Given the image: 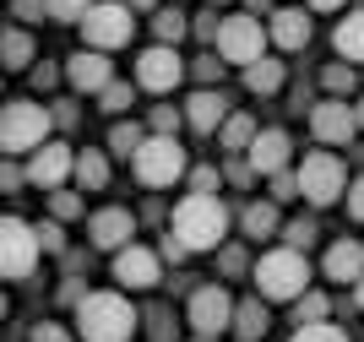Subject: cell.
<instances>
[{
	"mask_svg": "<svg viewBox=\"0 0 364 342\" xmlns=\"http://www.w3.org/2000/svg\"><path fill=\"white\" fill-rule=\"evenodd\" d=\"M191 33H196L201 44H218V33H223V16H218V6H207V11L191 16Z\"/></svg>",
	"mask_w": 364,
	"mask_h": 342,
	"instance_id": "cell-37",
	"label": "cell"
},
{
	"mask_svg": "<svg viewBox=\"0 0 364 342\" xmlns=\"http://www.w3.org/2000/svg\"><path fill=\"white\" fill-rule=\"evenodd\" d=\"M294 196H304V191H299V169L272 174V201H277V207H283V201H294Z\"/></svg>",
	"mask_w": 364,
	"mask_h": 342,
	"instance_id": "cell-42",
	"label": "cell"
},
{
	"mask_svg": "<svg viewBox=\"0 0 364 342\" xmlns=\"http://www.w3.org/2000/svg\"><path fill=\"white\" fill-rule=\"evenodd\" d=\"M207 6H228V0H207Z\"/></svg>",
	"mask_w": 364,
	"mask_h": 342,
	"instance_id": "cell-56",
	"label": "cell"
},
{
	"mask_svg": "<svg viewBox=\"0 0 364 342\" xmlns=\"http://www.w3.org/2000/svg\"><path fill=\"white\" fill-rule=\"evenodd\" d=\"M332 49H337V60L364 65V11H348V16L332 28Z\"/></svg>",
	"mask_w": 364,
	"mask_h": 342,
	"instance_id": "cell-23",
	"label": "cell"
},
{
	"mask_svg": "<svg viewBox=\"0 0 364 342\" xmlns=\"http://www.w3.org/2000/svg\"><path fill=\"white\" fill-rule=\"evenodd\" d=\"M0 55H6V71H28V65H33V38H28V28H6Z\"/></svg>",
	"mask_w": 364,
	"mask_h": 342,
	"instance_id": "cell-29",
	"label": "cell"
},
{
	"mask_svg": "<svg viewBox=\"0 0 364 342\" xmlns=\"http://www.w3.org/2000/svg\"><path fill=\"white\" fill-rule=\"evenodd\" d=\"M141 141H147V131H141L136 119H114L109 125V158H136Z\"/></svg>",
	"mask_w": 364,
	"mask_h": 342,
	"instance_id": "cell-27",
	"label": "cell"
},
{
	"mask_svg": "<svg viewBox=\"0 0 364 342\" xmlns=\"http://www.w3.org/2000/svg\"><path fill=\"white\" fill-rule=\"evenodd\" d=\"M168 234H180L185 245H191V255L218 250L228 239V207L207 191H191L180 207H174V218H168Z\"/></svg>",
	"mask_w": 364,
	"mask_h": 342,
	"instance_id": "cell-2",
	"label": "cell"
},
{
	"mask_svg": "<svg viewBox=\"0 0 364 342\" xmlns=\"http://www.w3.org/2000/svg\"><path fill=\"white\" fill-rule=\"evenodd\" d=\"M321 87H326V98H348V92L359 87V71H353V60H332V65L321 71Z\"/></svg>",
	"mask_w": 364,
	"mask_h": 342,
	"instance_id": "cell-30",
	"label": "cell"
},
{
	"mask_svg": "<svg viewBox=\"0 0 364 342\" xmlns=\"http://www.w3.org/2000/svg\"><path fill=\"white\" fill-rule=\"evenodd\" d=\"M310 131H316L321 147H348L353 136H359V109L348 98H321L310 109Z\"/></svg>",
	"mask_w": 364,
	"mask_h": 342,
	"instance_id": "cell-12",
	"label": "cell"
},
{
	"mask_svg": "<svg viewBox=\"0 0 364 342\" xmlns=\"http://www.w3.org/2000/svg\"><path fill=\"white\" fill-rule=\"evenodd\" d=\"M353 304H359V310H364V277H359V283H353Z\"/></svg>",
	"mask_w": 364,
	"mask_h": 342,
	"instance_id": "cell-54",
	"label": "cell"
},
{
	"mask_svg": "<svg viewBox=\"0 0 364 342\" xmlns=\"http://www.w3.org/2000/svg\"><path fill=\"white\" fill-rule=\"evenodd\" d=\"M131 11H158V0H125Z\"/></svg>",
	"mask_w": 364,
	"mask_h": 342,
	"instance_id": "cell-52",
	"label": "cell"
},
{
	"mask_svg": "<svg viewBox=\"0 0 364 342\" xmlns=\"http://www.w3.org/2000/svg\"><path fill=\"white\" fill-rule=\"evenodd\" d=\"M11 16H16V22H44L49 0H11Z\"/></svg>",
	"mask_w": 364,
	"mask_h": 342,
	"instance_id": "cell-45",
	"label": "cell"
},
{
	"mask_svg": "<svg viewBox=\"0 0 364 342\" xmlns=\"http://www.w3.org/2000/svg\"><path fill=\"white\" fill-rule=\"evenodd\" d=\"M353 109H359V131H364V98H359V104H353Z\"/></svg>",
	"mask_w": 364,
	"mask_h": 342,
	"instance_id": "cell-55",
	"label": "cell"
},
{
	"mask_svg": "<svg viewBox=\"0 0 364 342\" xmlns=\"http://www.w3.org/2000/svg\"><path fill=\"white\" fill-rule=\"evenodd\" d=\"M49 218H60V223L82 218V196L76 191H49Z\"/></svg>",
	"mask_w": 364,
	"mask_h": 342,
	"instance_id": "cell-38",
	"label": "cell"
},
{
	"mask_svg": "<svg viewBox=\"0 0 364 342\" xmlns=\"http://www.w3.org/2000/svg\"><path fill=\"white\" fill-rule=\"evenodd\" d=\"M87 239L92 250H125V245H136V212L131 207H98L87 218Z\"/></svg>",
	"mask_w": 364,
	"mask_h": 342,
	"instance_id": "cell-14",
	"label": "cell"
},
{
	"mask_svg": "<svg viewBox=\"0 0 364 342\" xmlns=\"http://www.w3.org/2000/svg\"><path fill=\"white\" fill-rule=\"evenodd\" d=\"M321 272L332 283H359L364 277V245L359 239H337L332 250H326V261H321Z\"/></svg>",
	"mask_w": 364,
	"mask_h": 342,
	"instance_id": "cell-19",
	"label": "cell"
},
{
	"mask_svg": "<svg viewBox=\"0 0 364 342\" xmlns=\"http://www.w3.org/2000/svg\"><path fill=\"white\" fill-rule=\"evenodd\" d=\"M348 218H353V223H364V174L348 185Z\"/></svg>",
	"mask_w": 364,
	"mask_h": 342,
	"instance_id": "cell-48",
	"label": "cell"
},
{
	"mask_svg": "<svg viewBox=\"0 0 364 342\" xmlns=\"http://www.w3.org/2000/svg\"><path fill=\"white\" fill-rule=\"evenodd\" d=\"M316 218H294V223H283V245H294V250H310L316 245Z\"/></svg>",
	"mask_w": 364,
	"mask_h": 342,
	"instance_id": "cell-36",
	"label": "cell"
},
{
	"mask_svg": "<svg viewBox=\"0 0 364 342\" xmlns=\"http://www.w3.org/2000/svg\"><path fill=\"white\" fill-rule=\"evenodd\" d=\"M60 71H65V65H49V60H44V65H33V87H38V92L55 87V82H60Z\"/></svg>",
	"mask_w": 364,
	"mask_h": 342,
	"instance_id": "cell-47",
	"label": "cell"
},
{
	"mask_svg": "<svg viewBox=\"0 0 364 342\" xmlns=\"http://www.w3.org/2000/svg\"><path fill=\"white\" fill-rule=\"evenodd\" d=\"M141 321H147L152 342H174V321H168V310H164V304H152V310L141 315Z\"/></svg>",
	"mask_w": 364,
	"mask_h": 342,
	"instance_id": "cell-43",
	"label": "cell"
},
{
	"mask_svg": "<svg viewBox=\"0 0 364 342\" xmlns=\"http://www.w3.org/2000/svg\"><path fill=\"white\" fill-rule=\"evenodd\" d=\"M223 65H228V60L218 55V49H207V55H196V60H191V76H196L201 87H213L218 76H223Z\"/></svg>",
	"mask_w": 364,
	"mask_h": 342,
	"instance_id": "cell-35",
	"label": "cell"
},
{
	"mask_svg": "<svg viewBox=\"0 0 364 342\" xmlns=\"http://www.w3.org/2000/svg\"><path fill=\"white\" fill-rule=\"evenodd\" d=\"M337 6H348V0H310V11H337Z\"/></svg>",
	"mask_w": 364,
	"mask_h": 342,
	"instance_id": "cell-51",
	"label": "cell"
},
{
	"mask_svg": "<svg viewBox=\"0 0 364 342\" xmlns=\"http://www.w3.org/2000/svg\"><path fill=\"white\" fill-rule=\"evenodd\" d=\"M0 185H6V191L16 196V191H22V185H28V169H16L11 158H6V169H0Z\"/></svg>",
	"mask_w": 364,
	"mask_h": 342,
	"instance_id": "cell-49",
	"label": "cell"
},
{
	"mask_svg": "<svg viewBox=\"0 0 364 342\" xmlns=\"http://www.w3.org/2000/svg\"><path fill=\"white\" fill-rule=\"evenodd\" d=\"M250 283H256V294L267 299V304H294V299L310 288V261H304V250H294V245H277V250H267L250 267Z\"/></svg>",
	"mask_w": 364,
	"mask_h": 342,
	"instance_id": "cell-3",
	"label": "cell"
},
{
	"mask_svg": "<svg viewBox=\"0 0 364 342\" xmlns=\"http://www.w3.org/2000/svg\"><path fill=\"white\" fill-rule=\"evenodd\" d=\"M71 174H76V152L65 141H55V136L38 152H28V185H38V191H60Z\"/></svg>",
	"mask_w": 364,
	"mask_h": 342,
	"instance_id": "cell-13",
	"label": "cell"
},
{
	"mask_svg": "<svg viewBox=\"0 0 364 342\" xmlns=\"http://www.w3.org/2000/svg\"><path fill=\"white\" fill-rule=\"evenodd\" d=\"M131 169H136V179L147 191H164V185H174V179L191 174V158H185L180 136H147L141 152L131 158Z\"/></svg>",
	"mask_w": 364,
	"mask_h": 342,
	"instance_id": "cell-5",
	"label": "cell"
},
{
	"mask_svg": "<svg viewBox=\"0 0 364 342\" xmlns=\"http://www.w3.org/2000/svg\"><path fill=\"white\" fill-rule=\"evenodd\" d=\"M228 114H234V109H228V98H223L218 87H196L191 98H185V125H191V131H201V136H218Z\"/></svg>",
	"mask_w": 364,
	"mask_h": 342,
	"instance_id": "cell-17",
	"label": "cell"
},
{
	"mask_svg": "<svg viewBox=\"0 0 364 342\" xmlns=\"http://www.w3.org/2000/svg\"><path fill=\"white\" fill-rule=\"evenodd\" d=\"M256 136H261V125H256L250 114H228V119H223V131H218V147H223L228 158H245Z\"/></svg>",
	"mask_w": 364,
	"mask_h": 342,
	"instance_id": "cell-25",
	"label": "cell"
},
{
	"mask_svg": "<svg viewBox=\"0 0 364 342\" xmlns=\"http://www.w3.org/2000/svg\"><path fill=\"white\" fill-rule=\"evenodd\" d=\"M267 326H272V315H267V299H261V294L234 304V337H240V342H261Z\"/></svg>",
	"mask_w": 364,
	"mask_h": 342,
	"instance_id": "cell-21",
	"label": "cell"
},
{
	"mask_svg": "<svg viewBox=\"0 0 364 342\" xmlns=\"http://www.w3.org/2000/svg\"><path fill=\"white\" fill-rule=\"evenodd\" d=\"M180 125H185V109L152 104V114H147V131H152V136H180Z\"/></svg>",
	"mask_w": 364,
	"mask_h": 342,
	"instance_id": "cell-32",
	"label": "cell"
},
{
	"mask_svg": "<svg viewBox=\"0 0 364 342\" xmlns=\"http://www.w3.org/2000/svg\"><path fill=\"white\" fill-rule=\"evenodd\" d=\"M55 131V109L33 104V98H11L0 109V152L6 158H22V152H38Z\"/></svg>",
	"mask_w": 364,
	"mask_h": 342,
	"instance_id": "cell-4",
	"label": "cell"
},
{
	"mask_svg": "<svg viewBox=\"0 0 364 342\" xmlns=\"http://www.w3.org/2000/svg\"><path fill=\"white\" fill-rule=\"evenodd\" d=\"M196 342H218V337H196Z\"/></svg>",
	"mask_w": 364,
	"mask_h": 342,
	"instance_id": "cell-57",
	"label": "cell"
},
{
	"mask_svg": "<svg viewBox=\"0 0 364 342\" xmlns=\"http://www.w3.org/2000/svg\"><path fill=\"white\" fill-rule=\"evenodd\" d=\"M76 119H82V114H76V104H55V125H60V131H71Z\"/></svg>",
	"mask_w": 364,
	"mask_h": 342,
	"instance_id": "cell-50",
	"label": "cell"
},
{
	"mask_svg": "<svg viewBox=\"0 0 364 342\" xmlns=\"http://www.w3.org/2000/svg\"><path fill=\"white\" fill-rule=\"evenodd\" d=\"M289 342H348V331L332 326V321H316V326H294Z\"/></svg>",
	"mask_w": 364,
	"mask_h": 342,
	"instance_id": "cell-34",
	"label": "cell"
},
{
	"mask_svg": "<svg viewBox=\"0 0 364 342\" xmlns=\"http://www.w3.org/2000/svg\"><path fill=\"white\" fill-rule=\"evenodd\" d=\"M92 6H98V0H49V16H55V22H82Z\"/></svg>",
	"mask_w": 364,
	"mask_h": 342,
	"instance_id": "cell-41",
	"label": "cell"
},
{
	"mask_svg": "<svg viewBox=\"0 0 364 342\" xmlns=\"http://www.w3.org/2000/svg\"><path fill=\"white\" fill-rule=\"evenodd\" d=\"M326 310H332V299L316 294V288H304V294L294 299V326H316V321H326Z\"/></svg>",
	"mask_w": 364,
	"mask_h": 342,
	"instance_id": "cell-31",
	"label": "cell"
},
{
	"mask_svg": "<svg viewBox=\"0 0 364 342\" xmlns=\"http://www.w3.org/2000/svg\"><path fill=\"white\" fill-rule=\"evenodd\" d=\"M267 44H272V33L261 28V16H223V33H218V55L228 60V65H250V60L267 55Z\"/></svg>",
	"mask_w": 364,
	"mask_h": 342,
	"instance_id": "cell-10",
	"label": "cell"
},
{
	"mask_svg": "<svg viewBox=\"0 0 364 342\" xmlns=\"http://www.w3.org/2000/svg\"><path fill=\"white\" fill-rule=\"evenodd\" d=\"M245 158H250V169H256V174H283V169H289V158H294V141H289V131H261L256 141H250V152H245Z\"/></svg>",
	"mask_w": 364,
	"mask_h": 342,
	"instance_id": "cell-18",
	"label": "cell"
},
{
	"mask_svg": "<svg viewBox=\"0 0 364 342\" xmlns=\"http://www.w3.org/2000/svg\"><path fill=\"white\" fill-rule=\"evenodd\" d=\"M76 185H82V191H104L109 185V152H98V147H82L76 152Z\"/></svg>",
	"mask_w": 364,
	"mask_h": 342,
	"instance_id": "cell-26",
	"label": "cell"
},
{
	"mask_svg": "<svg viewBox=\"0 0 364 342\" xmlns=\"http://www.w3.org/2000/svg\"><path fill=\"white\" fill-rule=\"evenodd\" d=\"M245 6H250V16H261L267 6H272V0H245Z\"/></svg>",
	"mask_w": 364,
	"mask_h": 342,
	"instance_id": "cell-53",
	"label": "cell"
},
{
	"mask_svg": "<svg viewBox=\"0 0 364 342\" xmlns=\"http://www.w3.org/2000/svg\"><path fill=\"white\" fill-rule=\"evenodd\" d=\"M283 82H289V71H283V60H272V55H261V60H250V65H245V87L261 92V98L283 92Z\"/></svg>",
	"mask_w": 364,
	"mask_h": 342,
	"instance_id": "cell-24",
	"label": "cell"
},
{
	"mask_svg": "<svg viewBox=\"0 0 364 342\" xmlns=\"http://www.w3.org/2000/svg\"><path fill=\"white\" fill-rule=\"evenodd\" d=\"M267 33H272V44L277 49H304L310 44V16L299 11V6H283V11H272V22H267Z\"/></svg>",
	"mask_w": 364,
	"mask_h": 342,
	"instance_id": "cell-20",
	"label": "cell"
},
{
	"mask_svg": "<svg viewBox=\"0 0 364 342\" xmlns=\"http://www.w3.org/2000/svg\"><path fill=\"white\" fill-rule=\"evenodd\" d=\"M158 277H164V255L147 250V245H125V250H114V283L131 288V294H141V288H158Z\"/></svg>",
	"mask_w": 364,
	"mask_h": 342,
	"instance_id": "cell-15",
	"label": "cell"
},
{
	"mask_svg": "<svg viewBox=\"0 0 364 342\" xmlns=\"http://www.w3.org/2000/svg\"><path fill=\"white\" fill-rule=\"evenodd\" d=\"M65 82H71L76 92H98L114 82V65H109V49H76L71 60H65Z\"/></svg>",
	"mask_w": 364,
	"mask_h": 342,
	"instance_id": "cell-16",
	"label": "cell"
},
{
	"mask_svg": "<svg viewBox=\"0 0 364 342\" xmlns=\"http://www.w3.org/2000/svg\"><path fill=\"white\" fill-rule=\"evenodd\" d=\"M76 28H82L87 49H120V44H131V33H136V11H131L125 0H98Z\"/></svg>",
	"mask_w": 364,
	"mask_h": 342,
	"instance_id": "cell-8",
	"label": "cell"
},
{
	"mask_svg": "<svg viewBox=\"0 0 364 342\" xmlns=\"http://www.w3.org/2000/svg\"><path fill=\"white\" fill-rule=\"evenodd\" d=\"M299 191L310 207H332V201H343L348 196V169H343V158H332V152H304L299 164Z\"/></svg>",
	"mask_w": 364,
	"mask_h": 342,
	"instance_id": "cell-6",
	"label": "cell"
},
{
	"mask_svg": "<svg viewBox=\"0 0 364 342\" xmlns=\"http://www.w3.org/2000/svg\"><path fill=\"white\" fill-rule=\"evenodd\" d=\"M28 342H71V331H65L60 321H38V326L28 331Z\"/></svg>",
	"mask_w": 364,
	"mask_h": 342,
	"instance_id": "cell-46",
	"label": "cell"
},
{
	"mask_svg": "<svg viewBox=\"0 0 364 342\" xmlns=\"http://www.w3.org/2000/svg\"><path fill=\"white\" fill-rule=\"evenodd\" d=\"M240 228H245V239H272V234H283V212H277V201H250V207L240 212Z\"/></svg>",
	"mask_w": 364,
	"mask_h": 342,
	"instance_id": "cell-22",
	"label": "cell"
},
{
	"mask_svg": "<svg viewBox=\"0 0 364 342\" xmlns=\"http://www.w3.org/2000/svg\"><path fill=\"white\" fill-rule=\"evenodd\" d=\"M38 245H44V255H60V250H65V228H60V218H44V223H38Z\"/></svg>",
	"mask_w": 364,
	"mask_h": 342,
	"instance_id": "cell-44",
	"label": "cell"
},
{
	"mask_svg": "<svg viewBox=\"0 0 364 342\" xmlns=\"http://www.w3.org/2000/svg\"><path fill=\"white\" fill-rule=\"evenodd\" d=\"M185 71H191V65L180 60L174 44H152V49L136 55V87L141 92H174L185 82Z\"/></svg>",
	"mask_w": 364,
	"mask_h": 342,
	"instance_id": "cell-11",
	"label": "cell"
},
{
	"mask_svg": "<svg viewBox=\"0 0 364 342\" xmlns=\"http://www.w3.org/2000/svg\"><path fill=\"white\" fill-rule=\"evenodd\" d=\"M71 315H76V337H82V342H131L136 326H141V315L131 310V299L109 294V288L87 294Z\"/></svg>",
	"mask_w": 364,
	"mask_h": 342,
	"instance_id": "cell-1",
	"label": "cell"
},
{
	"mask_svg": "<svg viewBox=\"0 0 364 342\" xmlns=\"http://www.w3.org/2000/svg\"><path fill=\"white\" fill-rule=\"evenodd\" d=\"M131 98H136V87L114 76V82H109V87L98 92V109H104V114H125V109H131Z\"/></svg>",
	"mask_w": 364,
	"mask_h": 342,
	"instance_id": "cell-33",
	"label": "cell"
},
{
	"mask_svg": "<svg viewBox=\"0 0 364 342\" xmlns=\"http://www.w3.org/2000/svg\"><path fill=\"white\" fill-rule=\"evenodd\" d=\"M152 33H158V44H180L185 33H191V16L180 6H158L152 11Z\"/></svg>",
	"mask_w": 364,
	"mask_h": 342,
	"instance_id": "cell-28",
	"label": "cell"
},
{
	"mask_svg": "<svg viewBox=\"0 0 364 342\" xmlns=\"http://www.w3.org/2000/svg\"><path fill=\"white\" fill-rule=\"evenodd\" d=\"M38 255H44V245H38V223H28V218H6L0 223V272L11 277V283H22V277H33V267H38Z\"/></svg>",
	"mask_w": 364,
	"mask_h": 342,
	"instance_id": "cell-7",
	"label": "cell"
},
{
	"mask_svg": "<svg viewBox=\"0 0 364 342\" xmlns=\"http://www.w3.org/2000/svg\"><path fill=\"white\" fill-rule=\"evenodd\" d=\"M185 179H191V191H207V196H218V185H223V169H218V164H196Z\"/></svg>",
	"mask_w": 364,
	"mask_h": 342,
	"instance_id": "cell-40",
	"label": "cell"
},
{
	"mask_svg": "<svg viewBox=\"0 0 364 342\" xmlns=\"http://www.w3.org/2000/svg\"><path fill=\"white\" fill-rule=\"evenodd\" d=\"M218 272H223V277H240V272H250V255H245V245H218Z\"/></svg>",
	"mask_w": 364,
	"mask_h": 342,
	"instance_id": "cell-39",
	"label": "cell"
},
{
	"mask_svg": "<svg viewBox=\"0 0 364 342\" xmlns=\"http://www.w3.org/2000/svg\"><path fill=\"white\" fill-rule=\"evenodd\" d=\"M185 321L196 337H223L234 331V299L223 283H196L191 288V304H185Z\"/></svg>",
	"mask_w": 364,
	"mask_h": 342,
	"instance_id": "cell-9",
	"label": "cell"
}]
</instances>
